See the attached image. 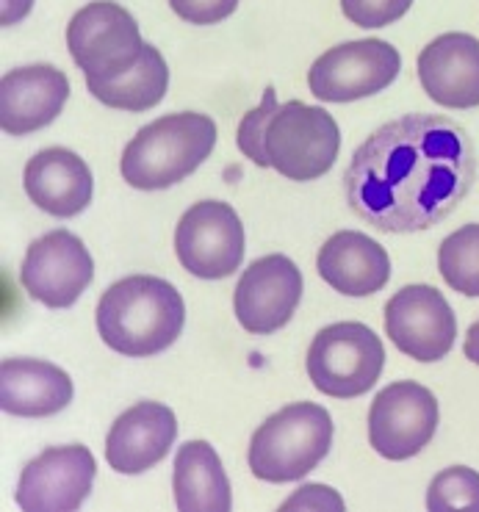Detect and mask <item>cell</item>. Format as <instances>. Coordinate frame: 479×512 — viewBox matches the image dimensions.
Wrapping results in <instances>:
<instances>
[{"label":"cell","instance_id":"4316f807","mask_svg":"<svg viewBox=\"0 0 479 512\" xmlns=\"http://www.w3.org/2000/svg\"><path fill=\"white\" fill-rule=\"evenodd\" d=\"M172 12L192 25H216L236 12L239 0H169Z\"/></svg>","mask_w":479,"mask_h":512},{"label":"cell","instance_id":"52a82bcc","mask_svg":"<svg viewBox=\"0 0 479 512\" xmlns=\"http://www.w3.org/2000/svg\"><path fill=\"white\" fill-rule=\"evenodd\" d=\"M305 366L313 388L324 396L358 399L380 380L385 346L372 327L360 322H338L316 333Z\"/></svg>","mask_w":479,"mask_h":512},{"label":"cell","instance_id":"d6986e66","mask_svg":"<svg viewBox=\"0 0 479 512\" xmlns=\"http://www.w3.org/2000/svg\"><path fill=\"white\" fill-rule=\"evenodd\" d=\"M316 272L344 297H372L391 280V258L380 241L358 230H341L324 241Z\"/></svg>","mask_w":479,"mask_h":512},{"label":"cell","instance_id":"30bf717a","mask_svg":"<svg viewBox=\"0 0 479 512\" xmlns=\"http://www.w3.org/2000/svg\"><path fill=\"white\" fill-rule=\"evenodd\" d=\"M438 399L419 382H391L374 396L369 410V443L385 460H410L435 438Z\"/></svg>","mask_w":479,"mask_h":512},{"label":"cell","instance_id":"ffe728a7","mask_svg":"<svg viewBox=\"0 0 479 512\" xmlns=\"http://www.w3.org/2000/svg\"><path fill=\"white\" fill-rule=\"evenodd\" d=\"M70 374L48 360L6 358L0 363V407L20 418H48L72 402Z\"/></svg>","mask_w":479,"mask_h":512},{"label":"cell","instance_id":"277c9868","mask_svg":"<svg viewBox=\"0 0 479 512\" xmlns=\"http://www.w3.org/2000/svg\"><path fill=\"white\" fill-rule=\"evenodd\" d=\"M333 446V418L322 405L294 402L255 429L250 471L264 482H297L322 463Z\"/></svg>","mask_w":479,"mask_h":512},{"label":"cell","instance_id":"9c48e42d","mask_svg":"<svg viewBox=\"0 0 479 512\" xmlns=\"http://www.w3.org/2000/svg\"><path fill=\"white\" fill-rule=\"evenodd\" d=\"M244 250V225L228 203H194L175 227L178 261L200 280L230 277L244 261Z\"/></svg>","mask_w":479,"mask_h":512},{"label":"cell","instance_id":"9a60e30c","mask_svg":"<svg viewBox=\"0 0 479 512\" xmlns=\"http://www.w3.org/2000/svg\"><path fill=\"white\" fill-rule=\"evenodd\" d=\"M178 418L161 402H139L122 413L106 438V460L117 474H144L175 446Z\"/></svg>","mask_w":479,"mask_h":512},{"label":"cell","instance_id":"f546056e","mask_svg":"<svg viewBox=\"0 0 479 512\" xmlns=\"http://www.w3.org/2000/svg\"><path fill=\"white\" fill-rule=\"evenodd\" d=\"M463 352H466V358L471 360V363H477V366H479V319L471 324V327H468Z\"/></svg>","mask_w":479,"mask_h":512},{"label":"cell","instance_id":"f1b7e54d","mask_svg":"<svg viewBox=\"0 0 479 512\" xmlns=\"http://www.w3.org/2000/svg\"><path fill=\"white\" fill-rule=\"evenodd\" d=\"M31 6H34V0H0V23H3V28H12L20 20H25Z\"/></svg>","mask_w":479,"mask_h":512},{"label":"cell","instance_id":"44dd1931","mask_svg":"<svg viewBox=\"0 0 479 512\" xmlns=\"http://www.w3.org/2000/svg\"><path fill=\"white\" fill-rule=\"evenodd\" d=\"M172 490L180 512H228L233 504L222 460L205 441H186L180 446Z\"/></svg>","mask_w":479,"mask_h":512},{"label":"cell","instance_id":"7c38bea8","mask_svg":"<svg viewBox=\"0 0 479 512\" xmlns=\"http://www.w3.org/2000/svg\"><path fill=\"white\" fill-rule=\"evenodd\" d=\"M95 474L86 446H50L23 468L14 501L25 512H72L89 499Z\"/></svg>","mask_w":479,"mask_h":512},{"label":"cell","instance_id":"ac0fdd59","mask_svg":"<svg viewBox=\"0 0 479 512\" xmlns=\"http://www.w3.org/2000/svg\"><path fill=\"white\" fill-rule=\"evenodd\" d=\"M25 194L45 214L72 219L89 208L95 178L86 161L64 147H48L25 164Z\"/></svg>","mask_w":479,"mask_h":512},{"label":"cell","instance_id":"8992f818","mask_svg":"<svg viewBox=\"0 0 479 512\" xmlns=\"http://www.w3.org/2000/svg\"><path fill=\"white\" fill-rule=\"evenodd\" d=\"M67 48L89 81H114L142 61L147 42L128 9L114 0H95L72 14Z\"/></svg>","mask_w":479,"mask_h":512},{"label":"cell","instance_id":"4fadbf2b","mask_svg":"<svg viewBox=\"0 0 479 512\" xmlns=\"http://www.w3.org/2000/svg\"><path fill=\"white\" fill-rule=\"evenodd\" d=\"M95 277V261L70 230H53L25 252L20 283L28 297L48 308H70Z\"/></svg>","mask_w":479,"mask_h":512},{"label":"cell","instance_id":"8fae6325","mask_svg":"<svg viewBox=\"0 0 479 512\" xmlns=\"http://www.w3.org/2000/svg\"><path fill=\"white\" fill-rule=\"evenodd\" d=\"M385 333L402 355L419 363H435L455 346V310L438 288L405 286L385 305Z\"/></svg>","mask_w":479,"mask_h":512},{"label":"cell","instance_id":"2e32d148","mask_svg":"<svg viewBox=\"0 0 479 512\" xmlns=\"http://www.w3.org/2000/svg\"><path fill=\"white\" fill-rule=\"evenodd\" d=\"M70 97L67 75L50 64L20 67L0 81V128L9 136L48 128Z\"/></svg>","mask_w":479,"mask_h":512},{"label":"cell","instance_id":"484cf974","mask_svg":"<svg viewBox=\"0 0 479 512\" xmlns=\"http://www.w3.org/2000/svg\"><path fill=\"white\" fill-rule=\"evenodd\" d=\"M413 0H341V12L358 28H385L410 12Z\"/></svg>","mask_w":479,"mask_h":512},{"label":"cell","instance_id":"3957f363","mask_svg":"<svg viewBox=\"0 0 479 512\" xmlns=\"http://www.w3.org/2000/svg\"><path fill=\"white\" fill-rule=\"evenodd\" d=\"M216 122L208 114L180 111L144 125L122 153V180L142 191H161L186 180L211 158Z\"/></svg>","mask_w":479,"mask_h":512},{"label":"cell","instance_id":"603a6c76","mask_svg":"<svg viewBox=\"0 0 479 512\" xmlns=\"http://www.w3.org/2000/svg\"><path fill=\"white\" fill-rule=\"evenodd\" d=\"M438 269L457 294L479 297V225H463L441 241Z\"/></svg>","mask_w":479,"mask_h":512},{"label":"cell","instance_id":"83f0119b","mask_svg":"<svg viewBox=\"0 0 479 512\" xmlns=\"http://www.w3.org/2000/svg\"><path fill=\"white\" fill-rule=\"evenodd\" d=\"M291 507H308V510H344V499L338 496L333 488H324V485H305L300 488V493H294L291 499L283 504V510H291Z\"/></svg>","mask_w":479,"mask_h":512},{"label":"cell","instance_id":"ba28073f","mask_svg":"<svg viewBox=\"0 0 479 512\" xmlns=\"http://www.w3.org/2000/svg\"><path fill=\"white\" fill-rule=\"evenodd\" d=\"M402 56L383 39H358L336 45L308 70V86L324 103H352L394 84Z\"/></svg>","mask_w":479,"mask_h":512},{"label":"cell","instance_id":"5bb4252c","mask_svg":"<svg viewBox=\"0 0 479 512\" xmlns=\"http://www.w3.org/2000/svg\"><path fill=\"white\" fill-rule=\"evenodd\" d=\"M302 272L286 255H264L239 277L233 310L252 335H272L286 327L300 308Z\"/></svg>","mask_w":479,"mask_h":512},{"label":"cell","instance_id":"5b68a950","mask_svg":"<svg viewBox=\"0 0 479 512\" xmlns=\"http://www.w3.org/2000/svg\"><path fill=\"white\" fill-rule=\"evenodd\" d=\"M341 150V131L330 111L302 100L277 103L266 117L264 153L283 178L308 183L327 175Z\"/></svg>","mask_w":479,"mask_h":512},{"label":"cell","instance_id":"7402d4cb","mask_svg":"<svg viewBox=\"0 0 479 512\" xmlns=\"http://www.w3.org/2000/svg\"><path fill=\"white\" fill-rule=\"evenodd\" d=\"M89 92L108 108H120V111H150L158 106L169 89V70L164 56L153 45H147L142 61L114 81H89Z\"/></svg>","mask_w":479,"mask_h":512},{"label":"cell","instance_id":"d4e9b609","mask_svg":"<svg viewBox=\"0 0 479 512\" xmlns=\"http://www.w3.org/2000/svg\"><path fill=\"white\" fill-rule=\"evenodd\" d=\"M277 108L275 100V86H266L264 100L261 106L252 108L244 114V120L239 122V133H236V144L244 153V158H250L255 167H269V158L264 153V125L266 117Z\"/></svg>","mask_w":479,"mask_h":512},{"label":"cell","instance_id":"7a4b0ae2","mask_svg":"<svg viewBox=\"0 0 479 512\" xmlns=\"http://www.w3.org/2000/svg\"><path fill=\"white\" fill-rule=\"evenodd\" d=\"M97 333L125 358H153L178 341L186 305L178 288L153 277L131 274L106 288L97 302Z\"/></svg>","mask_w":479,"mask_h":512},{"label":"cell","instance_id":"cb8c5ba5","mask_svg":"<svg viewBox=\"0 0 479 512\" xmlns=\"http://www.w3.org/2000/svg\"><path fill=\"white\" fill-rule=\"evenodd\" d=\"M427 507L435 512L446 510H474L479 512V474L466 465L444 468L430 482Z\"/></svg>","mask_w":479,"mask_h":512},{"label":"cell","instance_id":"6da1fadb","mask_svg":"<svg viewBox=\"0 0 479 512\" xmlns=\"http://www.w3.org/2000/svg\"><path fill=\"white\" fill-rule=\"evenodd\" d=\"M477 180V153L463 125L408 114L360 144L344 191L352 211L383 233H419L463 203Z\"/></svg>","mask_w":479,"mask_h":512},{"label":"cell","instance_id":"e0dca14e","mask_svg":"<svg viewBox=\"0 0 479 512\" xmlns=\"http://www.w3.org/2000/svg\"><path fill=\"white\" fill-rule=\"evenodd\" d=\"M419 81L438 106H479V39L471 34H441L419 53Z\"/></svg>","mask_w":479,"mask_h":512}]
</instances>
